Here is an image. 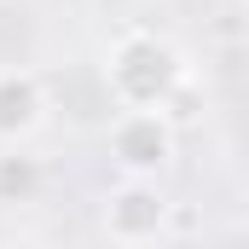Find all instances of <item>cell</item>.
<instances>
[{"mask_svg":"<svg viewBox=\"0 0 249 249\" xmlns=\"http://www.w3.org/2000/svg\"><path fill=\"white\" fill-rule=\"evenodd\" d=\"M168 220H174V197L157 180H116V186L105 191V209H99L105 238L110 244H127V249L157 244L168 232Z\"/></svg>","mask_w":249,"mask_h":249,"instance_id":"3957f363","label":"cell"},{"mask_svg":"<svg viewBox=\"0 0 249 249\" xmlns=\"http://www.w3.org/2000/svg\"><path fill=\"white\" fill-rule=\"evenodd\" d=\"M105 157L122 180H162L180 157V127L168 110H116L105 127Z\"/></svg>","mask_w":249,"mask_h":249,"instance_id":"7a4b0ae2","label":"cell"},{"mask_svg":"<svg viewBox=\"0 0 249 249\" xmlns=\"http://www.w3.org/2000/svg\"><path fill=\"white\" fill-rule=\"evenodd\" d=\"M47 110H53L47 75L29 64H0V145L35 139L47 127Z\"/></svg>","mask_w":249,"mask_h":249,"instance_id":"277c9868","label":"cell"},{"mask_svg":"<svg viewBox=\"0 0 249 249\" xmlns=\"http://www.w3.org/2000/svg\"><path fill=\"white\" fill-rule=\"evenodd\" d=\"M105 87L116 110H168L186 87V53L157 29H122L105 47Z\"/></svg>","mask_w":249,"mask_h":249,"instance_id":"6da1fadb","label":"cell"},{"mask_svg":"<svg viewBox=\"0 0 249 249\" xmlns=\"http://www.w3.org/2000/svg\"><path fill=\"white\" fill-rule=\"evenodd\" d=\"M47 191V162L23 145H0V209H29Z\"/></svg>","mask_w":249,"mask_h":249,"instance_id":"5b68a950","label":"cell"}]
</instances>
